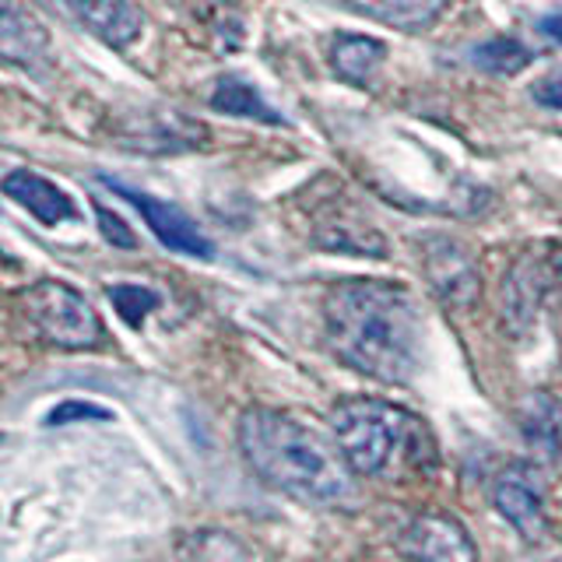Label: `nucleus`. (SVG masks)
I'll return each instance as SVG.
<instances>
[{"mask_svg": "<svg viewBox=\"0 0 562 562\" xmlns=\"http://www.w3.org/2000/svg\"><path fill=\"white\" fill-rule=\"evenodd\" d=\"M327 345L345 366L404 386L418 373L422 316L412 292L380 278L338 281L324 299Z\"/></svg>", "mask_w": 562, "mask_h": 562, "instance_id": "f257e3e1", "label": "nucleus"}, {"mask_svg": "<svg viewBox=\"0 0 562 562\" xmlns=\"http://www.w3.org/2000/svg\"><path fill=\"white\" fill-rule=\"evenodd\" d=\"M239 453L257 479L299 503L334 506L351 499V464L306 422L278 408H246L236 426Z\"/></svg>", "mask_w": 562, "mask_h": 562, "instance_id": "f03ea898", "label": "nucleus"}, {"mask_svg": "<svg viewBox=\"0 0 562 562\" xmlns=\"http://www.w3.org/2000/svg\"><path fill=\"white\" fill-rule=\"evenodd\" d=\"M330 429L362 479H383L401 461H422V450H429L422 418L383 397H345L330 415Z\"/></svg>", "mask_w": 562, "mask_h": 562, "instance_id": "7ed1b4c3", "label": "nucleus"}, {"mask_svg": "<svg viewBox=\"0 0 562 562\" xmlns=\"http://www.w3.org/2000/svg\"><path fill=\"white\" fill-rule=\"evenodd\" d=\"M29 327L53 348L85 351L102 341V321L88 299L67 281H35L18 295Z\"/></svg>", "mask_w": 562, "mask_h": 562, "instance_id": "20e7f679", "label": "nucleus"}, {"mask_svg": "<svg viewBox=\"0 0 562 562\" xmlns=\"http://www.w3.org/2000/svg\"><path fill=\"white\" fill-rule=\"evenodd\" d=\"M102 183L110 187L113 193H120V198L127 201V204H134L140 211V218H145L148 228L155 233V239L162 243V246H169V250L198 257V260H207L211 254H215L211 239L176 204L158 201V198H151V193H140V190H134L127 183H116V180H110V176H102Z\"/></svg>", "mask_w": 562, "mask_h": 562, "instance_id": "39448f33", "label": "nucleus"}, {"mask_svg": "<svg viewBox=\"0 0 562 562\" xmlns=\"http://www.w3.org/2000/svg\"><path fill=\"white\" fill-rule=\"evenodd\" d=\"M492 506L517 527L524 541H541L549 531L544 520V485L531 464H509L492 482Z\"/></svg>", "mask_w": 562, "mask_h": 562, "instance_id": "423d86ee", "label": "nucleus"}, {"mask_svg": "<svg viewBox=\"0 0 562 562\" xmlns=\"http://www.w3.org/2000/svg\"><path fill=\"white\" fill-rule=\"evenodd\" d=\"M404 549L415 562H479L468 527L447 514H422L404 527Z\"/></svg>", "mask_w": 562, "mask_h": 562, "instance_id": "0eeeda50", "label": "nucleus"}, {"mask_svg": "<svg viewBox=\"0 0 562 562\" xmlns=\"http://www.w3.org/2000/svg\"><path fill=\"white\" fill-rule=\"evenodd\" d=\"M4 193L43 225H60L78 218V204L70 201V193L32 169H11L4 176Z\"/></svg>", "mask_w": 562, "mask_h": 562, "instance_id": "6e6552de", "label": "nucleus"}, {"mask_svg": "<svg viewBox=\"0 0 562 562\" xmlns=\"http://www.w3.org/2000/svg\"><path fill=\"white\" fill-rule=\"evenodd\" d=\"M426 268H429V281L432 289L447 299V303L468 306L474 295H479V268L474 260L461 250L457 243L439 239L426 250Z\"/></svg>", "mask_w": 562, "mask_h": 562, "instance_id": "1a4fd4ad", "label": "nucleus"}, {"mask_svg": "<svg viewBox=\"0 0 562 562\" xmlns=\"http://www.w3.org/2000/svg\"><path fill=\"white\" fill-rule=\"evenodd\" d=\"M70 4L105 46L123 49L145 32V14H140L134 0H70Z\"/></svg>", "mask_w": 562, "mask_h": 562, "instance_id": "9d476101", "label": "nucleus"}, {"mask_svg": "<svg viewBox=\"0 0 562 562\" xmlns=\"http://www.w3.org/2000/svg\"><path fill=\"white\" fill-rule=\"evenodd\" d=\"M49 35L18 0H0V53L8 64L35 67L46 57Z\"/></svg>", "mask_w": 562, "mask_h": 562, "instance_id": "9b49d317", "label": "nucleus"}, {"mask_svg": "<svg viewBox=\"0 0 562 562\" xmlns=\"http://www.w3.org/2000/svg\"><path fill=\"white\" fill-rule=\"evenodd\" d=\"M383 60H386V46L373 40V35L341 32L330 43V67L338 70V78L351 85H366L383 67Z\"/></svg>", "mask_w": 562, "mask_h": 562, "instance_id": "f8f14e48", "label": "nucleus"}, {"mask_svg": "<svg viewBox=\"0 0 562 562\" xmlns=\"http://www.w3.org/2000/svg\"><path fill=\"white\" fill-rule=\"evenodd\" d=\"M520 429L527 436V443L535 450H541L544 457H559L562 447V415H559V404L549 394H531L524 401V412H520Z\"/></svg>", "mask_w": 562, "mask_h": 562, "instance_id": "ddd939ff", "label": "nucleus"}, {"mask_svg": "<svg viewBox=\"0 0 562 562\" xmlns=\"http://www.w3.org/2000/svg\"><path fill=\"white\" fill-rule=\"evenodd\" d=\"M211 105H215L218 113H228V116H243V120H257V123H281V113H274L263 95L250 81H243L239 75H225L215 92H211Z\"/></svg>", "mask_w": 562, "mask_h": 562, "instance_id": "4468645a", "label": "nucleus"}, {"mask_svg": "<svg viewBox=\"0 0 562 562\" xmlns=\"http://www.w3.org/2000/svg\"><path fill=\"white\" fill-rule=\"evenodd\" d=\"M471 60L479 64L488 75H517L531 64V49L517 40H488L482 46H474Z\"/></svg>", "mask_w": 562, "mask_h": 562, "instance_id": "2eb2a0df", "label": "nucleus"}, {"mask_svg": "<svg viewBox=\"0 0 562 562\" xmlns=\"http://www.w3.org/2000/svg\"><path fill=\"white\" fill-rule=\"evenodd\" d=\"M110 299H113V306H116V313L127 321L131 327H140L145 324V316L151 313V310H158V292H151V289H140V285H113L110 289Z\"/></svg>", "mask_w": 562, "mask_h": 562, "instance_id": "dca6fc26", "label": "nucleus"}, {"mask_svg": "<svg viewBox=\"0 0 562 562\" xmlns=\"http://www.w3.org/2000/svg\"><path fill=\"white\" fill-rule=\"evenodd\" d=\"M531 292H541V289L538 285L531 289V274H524V268H517L514 278H509V285H503V306L509 313V321L520 327L538 313V303H531Z\"/></svg>", "mask_w": 562, "mask_h": 562, "instance_id": "f3484780", "label": "nucleus"}, {"mask_svg": "<svg viewBox=\"0 0 562 562\" xmlns=\"http://www.w3.org/2000/svg\"><path fill=\"white\" fill-rule=\"evenodd\" d=\"M85 418H110V412L99 408V404H88V401H64L57 408L49 412V426H67V422H85Z\"/></svg>", "mask_w": 562, "mask_h": 562, "instance_id": "a211bd4d", "label": "nucleus"}, {"mask_svg": "<svg viewBox=\"0 0 562 562\" xmlns=\"http://www.w3.org/2000/svg\"><path fill=\"white\" fill-rule=\"evenodd\" d=\"M95 215H99V228H102V236L110 239L113 246H120V250H134V233H131V225L123 222L120 215H113L110 207H95Z\"/></svg>", "mask_w": 562, "mask_h": 562, "instance_id": "6ab92c4d", "label": "nucleus"}, {"mask_svg": "<svg viewBox=\"0 0 562 562\" xmlns=\"http://www.w3.org/2000/svg\"><path fill=\"white\" fill-rule=\"evenodd\" d=\"M535 102L549 105V110H562V70H555V75L541 78L535 88H531Z\"/></svg>", "mask_w": 562, "mask_h": 562, "instance_id": "aec40b11", "label": "nucleus"}, {"mask_svg": "<svg viewBox=\"0 0 562 562\" xmlns=\"http://www.w3.org/2000/svg\"><path fill=\"white\" fill-rule=\"evenodd\" d=\"M538 32L544 35V40H552V43H559V46H562V11L544 14L541 22H538Z\"/></svg>", "mask_w": 562, "mask_h": 562, "instance_id": "412c9836", "label": "nucleus"}, {"mask_svg": "<svg viewBox=\"0 0 562 562\" xmlns=\"http://www.w3.org/2000/svg\"><path fill=\"white\" fill-rule=\"evenodd\" d=\"M555 271H559V278H562V250H559V257H555Z\"/></svg>", "mask_w": 562, "mask_h": 562, "instance_id": "4be33fe9", "label": "nucleus"}, {"mask_svg": "<svg viewBox=\"0 0 562 562\" xmlns=\"http://www.w3.org/2000/svg\"><path fill=\"white\" fill-rule=\"evenodd\" d=\"M67 4H70V0H67Z\"/></svg>", "mask_w": 562, "mask_h": 562, "instance_id": "5701e85b", "label": "nucleus"}]
</instances>
